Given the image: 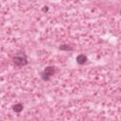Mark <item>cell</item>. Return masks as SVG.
Listing matches in <instances>:
<instances>
[{
    "label": "cell",
    "instance_id": "5b68a950",
    "mask_svg": "<svg viewBox=\"0 0 121 121\" xmlns=\"http://www.w3.org/2000/svg\"><path fill=\"white\" fill-rule=\"evenodd\" d=\"M60 49H66V50H68V49H72V48H70V47H68V46L62 45V46H60Z\"/></svg>",
    "mask_w": 121,
    "mask_h": 121
},
{
    "label": "cell",
    "instance_id": "3957f363",
    "mask_svg": "<svg viewBox=\"0 0 121 121\" xmlns=\"http://www.w3.org/2000/svg\"><path fill=\"white\" fill-rule=\"evenodd\" d=\"M87 60V58H86V56H84V55H78V57H77V61H78V64H83L85 61Z\"/></svg>",
    "mask_w": 121,
    "mask_h": 121
},
{
    "label": "cell",
    "instance_id": "277c9868",
    "mask_svg": "<svg viewBox=\"0 0 121 121\" xmlns=\"http://www.w3.org/2000/svg\"><path fill=\"white\" fill-rule=\"evenodd\" d=\"M13 110H14V112H20L23 110V105H21V104H16V105L13 106Z\"/></svg>",
    "mask_w": 121,
    "mask_h": 121
},
{
    "label": "cell",
    "instance_id": "8992f818",
    "mask_svg": "<svg viewBox=\"0 0 121 121\" xmlns=\"http://www.w3.org/2000/svg\"><path fill=\"white\" fill-rule=\"evenodd\" d=\"M120 14H121V10H120Z\"/></svg>",
    "mask_w": 121,
    "mask_h": 121
},
{
    "label": "cell",
    "instance_id": "6da1fadb",
    "mask_svg": "<svg viewBox=\"0 0 121 121\" xmlns=\"http://www.w3.org/2000/svg\"><path fill=\"white\" fill-rule=\"evenodd\" d=\"M14 63L18 66H23L27 63V60L25 56H18L14 58Z\"/></svg>",
    "mask_w": 121,
    "mask_h": 121
},
{
    "label": "cell",
    "instance_id": "7a4b0ae2",
    "mask_svg": "<svg viewBox=\"0 0 121 121\" xmlns=\"http://www.w3.org/2000/svg\"><path fill=\"white\" fill-rule=\"evenodd\" d=\"M54 67H51V66H48L44 69L43 73V78L44 79H48L50 76H52L54 74Z\"/></svg>",
    "mask_w": 121,
    "mask_h": 121
}]
</instances>
